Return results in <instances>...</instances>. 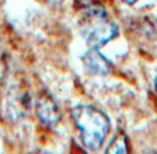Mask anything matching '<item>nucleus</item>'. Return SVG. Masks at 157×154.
<instances>
[{"instance_id":"obj_1","label":"nucleus","mask_w":157,"mask_h":154,"mask_svg":"<svg viewBox=\"0 0 157 154\" xmlns=\"http://www.w3.org/2000/svg\"><path fill=\"white\" fill-rule=\"evenodd\" d=\"M71 116L80 132L81 143L88 150L101 149L110 130L109 117L102 110L88 105L75 106Z\"/></svg>"},{"instance_id":"obj_2","label":"nucleus","mask_w":157,"mask_h":154,"mask_svg":"<svg viewBox=\"0 0 157 154\" xmlns=\"http://www.w3.org/2000/svg\"><path fill=\"white\" fill-rule=\"evenodd\" d=\"M80 33L90 47H101L119 35V26L102 8H90L80 18Z\"/></svg>"},{"instance_id":"obj_3","label":"nucleus","mask_w":157,"mask_h":154,"mask_svg":"<svg viewBox=\"0 0 157 154\" xmlns=\"http://www.w3.org/2000/svg\"><path fill=\"white\" fill-rule=\"evenodd\" d=\"M29 109V92L22 85V83L15 81L10 84L3 95V110L11 120H18L28 113Z\"/></svg>"},{"instance_id":"obj_4","label":"nucleus","mask_w":157,"mask_h":154,"mask_svg":"<svg viewBox=\"0 0 157 154\" xmlns=\"http://www.w3.org/2000/svg\"><path fill=\"white\" fill-rule=\"evenodd\" d=\"M36 114L39 120L47 127H54L61 121L59 106L48 92L43 91L36 98Z\"/></svg>"},{"instance_id":"obj_5","label":"nucleus","mask_w":157,"mask_h":154,"mask_svg":"<svg viewBox=\"0 0 157 154\" xmlns=\"http://www.w3.org/2000/svg\"><path fill=\"white\" fill-rule=\"evenodd\" d=\"M83 63L84 68L88 73L94 74V76H105L110 72V65L112 63L108 61L99 52L98 47H90V50L84 54L83 57Z\"/></svg>"},{"instance_id":"obj_6","label":"nucleus","mask_w":157,"mask_h":154,"mask_svg":"<svg viewBox=\"0 0 157 154\" xmlns=\"http://www.w3.org/2000/svg\"><path fill=\"white\" fill-rule=\"evenodd\" d=\"M128 152V143H127V136L123 131L114 135L109 146L106 147V153H127Z\"/></svg>"},{"instance_id":"obj_7","label":"nucleus","mask_w":157,"mask_h":154,"mask_svg":"<svg viewBox=\"0 0 157 154\" xmlns=\"http://www.w3.org/2000/svg\"><path fill=\"white\" fill-rule=\"evenodd\" d=\"M123 2H124L125 4H135L138 0H123Z\"/></svg>"},{"instance_id":"obj_8","label":"nucleus","mask_w":157,"mask_h":154,"mask_svg":"<svg viewBox=\"0 0 157 154\" xmlns=\"http://www.w3.org/2000/svg\"><path fill=\"white\" fill-rule=\"evenodd\" d=\"M47 2H50V3H59V2H62V0H47Z\"/></svg>"},{"instance_id":"obj_9","label":"nucleus","mask_w":157,"mask_h":154,"mask_svg":"<svg viewBox=\"0 0 157 154\" xmlns=\"http://www.w3.org/2000/svg\"><path fill=\"white\" fill-rule=\"evenodd\" d=\"M155 89H156V92H157V76L155 78Z\"/></svg>"}]
</instances>
